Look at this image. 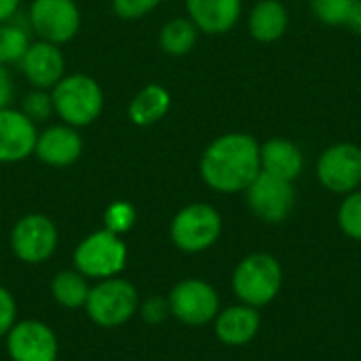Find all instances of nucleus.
Returning a JSON list of instances; mask_svg holds the SVG:
<instances>
[{"mask_svg": "<svg viewBox=\"0 0 361 361\" xmlns=\"http://www.w3.org/2000/svg\"><path fill=\"white\" fill-rule=\"evenodd\" d=\"M34 125L38 123H47L51 118V114H55L53 110V99H51V91H42V89H34L23 97V104L19 108Z\"/></svg>", "mask_w": 361, "mask_h": 361, "instance_id": "26", "label": "nucleus"}, {"mask_svg": "<svg viewBox=\"0 0 361 361\" xmlns=\"http://www.w3.org/2000/svg\"><path fill=\"white\" fill-rule=\"evenodd\" d=\"M317 180L324 188L338 195H349L361 186V148L351 142H341L322 152L317 159Z\"/></svg>", "mask_w": 361, "mask_h": 361, "instance_id": "10", "label": "nucleus"}, {"mask_svg": "<svg viewBox=\"0 0 361 361\" xmlns=\"http://www.w3.org/2000/svg\"><path fill=\"white\" fill-rule=\"evenodd\" d=\"M171 315L186 326H205L220 313L218 292L203 279H184L167 296Z\"/></svg>", "mask_w": 361, "mask_h": 361, "instance_id": "9", "label": "nucleus"}, {"mask_svg": "<svg viewBox=\"0 0 361 361\" xmlns=\"http://www.w3.org/2000/svg\"><path fill=\"white\" fill-rule=\"evenodd\" d=\"M345 25H347L351 32H355V34H360L361 36V0H357V2L353 4V8H351V13H349V17H347Z\"/></svg>", "mask_w": 361, "mask_h": 361, "instance_id": "32", "label": "nucleus"}, {"mask_svg": "<svg viewBox=\"0 0 361 361\" xmlns=\"http://www.w3.org/2000/svg\"><path fill=\"white\" fill-rule=\"evenodd\" d=\"M260 328V315L250 305H237L216 315V336L231 347L250 343Z\"/></svg>", "mask_w": 361, "mask_h": 361, "instance_id": "18", "label": "nucleus"}, {"mask_svg": "<svg viewBox=\"0 0 361 361\" xmlns=\"http://www.w3.org/2000/svg\"><path fill=\"white\" fill-rule=\"evenodd\" d=\"M260 167L262 171L294 182L305 167V157L300 148L283 137H271L260 146Z\"/></svg>", "mask_w": 361, "mask_h": 361, "instance_id": "17", "label": "nucleus"}, {"mask_svg": "<svg viewBox=\"0 0 361 361\" xmlns=\"http://www.w3.org/2000/svg\"><path fill=\"white\" fill-rule=\"evenodd\" d=\"M89 281L78 271H61L51 281V296L63 309H80L89 296Z\"/></svg>", "mask_w": 361, "mask_h": 361, "instance_id": "22", "label": "nucleus"}, {"mask_svg": "<svg viewBox=\"0 0 361 361\" xmlns=\"http://www.w3.org/2000/svg\"><path fill=\"white\" fill-rule=\"evenodd\" d=\"M338 226L347 237L361 241V190L349 192L343 201L338 209Z\"/></svg>", "mask_w": 361, "mask_h": 361, "instance_id": "24", "label": "nucleus"}, {"mask_svg": "<svg viewBox=\"0 0 361 361\" xmlns=\"http://www.w3.org/2000/svg\"><path fill=\"white\" fill-rule=\"evenodd\" d=\"M11 250L25 264L47 262L59 243L55 222L44 214H27L11 228Z\"/></svg>", "mask_w": 361, "mask_h": 361, "instance_id": "7", "label": "nucleus"}, {"mask_svg": "<svg viewBox=\"0 0 361 361\" xmlns=\"http://www.w3.org/2000/svg\"><path fill=\"white\" fill-rule=\"evenodd\" d=\"M13 78H11V72L6 70V66H0V110L11 106V99H13Z\"/></svg>", "mask_w": 361, "mask_h": 361, "instance_id": "31", "label": "nucleus"}, {"mask_svg": "<svg viewBox=\"0 0 361 361\" xmlns=\"http://www.w3.org/2000/svg\"><path fill=\"white\" fill-rule=\"evenodd\" d=\"M163 0H110L112 11L116 17L125 19V21H133V19H142L148 13H152Z\"/></svg>", "mask_w": 361, "mask_h": 361, "instance_id": "28", "label": "nucleus"}, {"mask_svg": "<svg viewBox=\"0 0 361 361\" xmlns=\"http://www.w3.org/2000/svg\"><path fill=\"white\" fill-rule=\"evenodd\" d=\"M140 315H142V319H144L146 324H161V322H165L167 315H171L167 298H161V296L148 298V300L142 305Z\"/></svg>", "mask_w": 361, "mask_h": 361, "instance_id": "30", "label": "nucleus"}, {"mask_svg": "<svg viewBox=\"0 0 361 361\" xmlns=\"http://www.w3.org/2000/svg\"><path fill=\"white\" fill-rule=\"evenodd\" d=\"M34 154L40 163L49 167H70L82 154V137L76 127H70L66 123L51 125L38 131Z\"/></svg>", "mask_w": 361, "mask_h": 361, "instance_id": "15", "label": "nucleus"}, {"mask_svg": "<svg viewBox=\"0 0 361 361\" xmlns=\"http://www.w3.org/2000/svg\"><path fill=\"white\" fill-rule=\"evenodd\" d=\"M245 199L250 212L264 222H283L296 203V192L292 182L275 178L267 171H260L256 180L245 188Z\"/></svg>", "mask_w": 361, "mask_h": 361, "instance_id": "11", "label": "nucleus"}, {"mask_svg": "<svg viewBox=\"0 0 361 361\" xmlns=\"http://www.w3.org/2000/svg\"><path fill=\"white\" fill-rule=\"evenodd\" d=\"M199 171L212 190L241 192L262 171L260 144L250 133H224L205 148Z\"/></svg>", "mask_w": 361, "mask_h": 361, "instance_id": "1", "label": "nucleus"}, {"mask_svg": "<svg viewBox=\"0 0 361 361\" xmlns=\"http://www.w3.org/2000/svg\"><path fill=\"white\" fill-rule=\"evenodd\" d=\"M186 13L199 32L218 36L237 25L241 0H186Z\"/></svg>", "mask_w": 361, "mask_h": 361, "instance_id": "16", "label": "nucleus"}, {"mask_svg": "<svg viewBox=\"0 0 361 361\" xmlns=\"http://www.w3.org/2000/svg\"><path fill=\"white\" fill-rule=\"evenodd\" d=\"M0 216H2V209H0Z\"/></svg>", "mask_w": 361, "mask_h": 361, "instance_id": "34", "label": "nucleus"}, {"mask_svg": "<svg viewBox=\"0 0 361 361\" xmlns=\"http://www.w3.org/2000/svg\"><path fill=\"white\" fill-rule=\"evenodd\" d=\"M53 110L70 127H89L104 112L102 85L89 74H66L51 89Z\"/></svg>", "mask_w": 361, "mask_h": 361, "instance_id": "2", "label": "nucleus"}, {"mask_svg": "<svg viewBox=\"0 0 361 361\" xmlns=\"http://www.w3.org/2000/svg\"><path fill=\"white\" fill-rule=\"evenodd\" d=\"M57 351L55 332L38 319L15 322L6 334V353L11 361H55Z\"/></svg>", "mask_w": 361, "mask_h": 361, "instance_id": "12", "label": "nucleus"}, {"mask_svg": "<svg viewBox=\"0 0 361 361\" xmlns=\"http://www.w3.org/2000/svg\"><path fill=\"white\" fill-rule=\"evenodd\" d=\"M36 137V125L21 110L11 106L0 110V163L11 165L32 157Z\"/></svg>", "mask_w": 361, "mask_h": 361, "instance_id": "14", "label": "nucleus"}, {"mask_svg": "<svg viewBox=\"0 0 361 361\" xmlns=\"http://www.w3.org/2000/svg\"><path fill=\"white\" fill-rule=\"evenodd\" d=\"M15 322H17V302L13 294L0 286V338L8 334Z\"/></svg>", "mask_w": 361, "mask_h": 361, "instance_id": "29", "label": "nucleus"}, {"mask_svg": "<svg viewBox=\"0 0 361 361\" xmlns=\"http://www.w3.org/2000/svg\"><path fill=\"white\" fill-rule=\"evenodd\" d=\"M27 19L38 40L59 47L80 30V8L74 0H32Z\"/></svg>", "mask_w": 361, "mask_h": 361, "instance_id": "8", "label": "nucleus"}, {"mask_svg": "<svg viewBox=\"0 0 361 361\" xmlns=\"http://www.w3.org/2000/svg\"><path fill=\"white\" fill-rule=\"evenodd\" d=\"M222 233V218L216 207L207 203H190L182 207L171 220V241L186 254L209 250Z\"/></svg>", "mask_w": 361, "mask_h": 361, "instance_id": "6", "label": "nucleus"}, {"mask_svg": "<svg viewBox=\"0 0 361 361\" xmlns=\"http://www.w3.org/2000/svg\"><path fill=\"white\" fill-rule=\"evenodd\" d=\"M19 68L34 89L51 91L66 76V57L59 44L34 40L21 55Z\"/></svg>", "mask_w": 361, "mask_h": 361, "instance_id": "13", "label": "nucleus"}, {"mask_svg": "<svg viewBox=\"0 0 361 361\" xmlns=\"http://www.w3.org/2000/svg\"><path fill=\"white\" fill-rule=\"evenodd\" d=\"M127 264V245L121 235L106 228L85 237L74 250V267L87 279L116 277Z\"/></svg>", "mask_w": 361, "mask_h": 361, "instance_id": "4", "label": "nucleus"}, {"mask_svg": "<svg viewBox=\"0 0 361 361\" xmlns=\"http://www.w3.org/2000/svg\"><path fill=\"white\" fill-rule=\"evenodd\" d=\"M137 220L135 207L127 201H114L106 214H104V228L114 233V235H123L127 233Z\"/></svg>", "mask_w": 361, "mask_h": 361, "instance_id": "27", "label": "nucleus"}, {"mask_svg": "<svg viewBox=\"0 0 361 361\" xmlns=\"http://www.w3.org/2000/svg\"><path fill=\"white\" fill-rule=\"evenodd\" d=\"M197 40H199V30L188 17H173L159 32V44L171 57L188 55L195 49Z\"/></svg>", "mask_w": 361, "mask_h": 361, "instance_id": "21", "label": "nucleus"}, {"mask_svg": "<svg viewBox=\"0 0 361 361\" xmlns=\"http://www.w3.org/2000/svg\"><path fill=\"white\" fill-rule=\"evenodd\" d=\"M357 0H311L315 17L326 25H345Z\"/></svg>", "mask_w": 361, "mask_h": 361, "instance_id": "25", "label": "nucleus"}, {"mask_svg": "<svg viewBox=\"0 0 361 361\" xmlns=\"http://www.w3.org/2000/svg\"><path fill=\"white\" fill-rule=\"evenodd\" d=\"M171 108V93L159 85V82H150L144 85L129 102L127 106V114L129 121L137 127H150L159 121H163L167 116Z\"/></svg>", "mask_w": 361, "mask_h": 361, "instance_id": "19", "label": "nucleus"}, {"mask_svg": "<svg viewBox=\"0 0 361 361\" xmlns=\"http://www.w3.org/2000/svg\"><path fill=\"white\" fill-rule=\"evenodd\" d=\"M30 42L32 40L21 25H17L13 21L0 23V66L19 63V59L25 53Z\"/></svg>", "mask_w": 361, "mask_h": 361, "instance_id": "23", "label": "nucleus"}, {"mask_svg": "<svg viewBox=\"0 0 361 361\" xmlns=\"http://www.w3.org/2000/svg\"><path fill=\"white\" fill-rule=\"evenodd\" d=\"M247 27L254 40L258 42H275L288 30V11L279 0H260L250 13Z\"/></svg>", "mask_w": 361, "mask_h": 361, "instance_id": "20", "label": "nucleus"}, {"mask_svg": "<svg viewBox=\"0 0 361 361\" xmlns=\"http://www.w3.org/2000/svg\"><path fill=\"white\" fill-rule=\"evenodd\" d=\"M281 288V267L269 254L243 258L233 273V290L243 305L254 309L269 305Z\"/></svg>", "mask_w": 361, "mask_h": 361, "instance_id": "5", "label": "nucleus"}, {"mask_svg": "<svg viewBox=\"0 0 361 361\" xmlns=\"http://www.w3.org/2000/svg\"><path fill=\"white\" fill-rule=\"evenodd\" d=\"M19 2L21 0H0V23L4 21H11L19 8Z\"/></svg>", "mask_w": 361, "mask_h": 361, "instance_id": "33", "label": "nucleus"}, {"mask_svg": "<svg viewBox=\"0 0 361 361\" xmlns=\"http://www.w3.org/2000/svg\"><path fill=\"white\" fill-rule=\"evenodd\" d=\"M140 309V294L127 279L110 277L102 279L89 290L85 311L89 319L99 328H118L127 324Z\"/></svg>", "mask_w": 361, "mask_h": 361, "instance_id": "3", "label": "nucleus"}]
</instances>
